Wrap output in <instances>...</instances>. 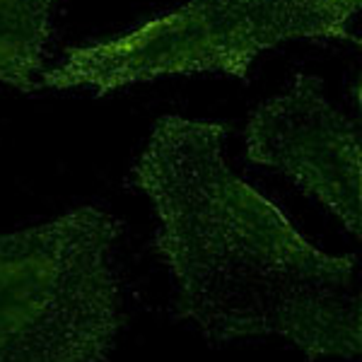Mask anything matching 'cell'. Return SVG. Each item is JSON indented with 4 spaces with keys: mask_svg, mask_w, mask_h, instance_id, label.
<instances>
[{
    "mask_svg": "<svg viewBox=\"0 0 362 362\" xmlns=\"http://www.w3.org/2000/svg\"><path fill=\"white\" fill-rule=\"evenodd\" d=\"M61 0H0V85L42 90L51 17Z\"/></svg>",
    "mask_w": 362,
    "mask_h": 362,
    "instance_id": "obj_5",
    "label": "cell"
},
{
    "mask_svg": "<svg viewBox=\"0 0 362 362\" xmlns=\"http://www.w3.org/2000/svg\"><path fill=\"white\" fill-rule=\"evenodd\" d=\"M121 235L97 206L0 232V362H109L126 326Z\"/></svg>",
    "mask_w": 362,
    "mask_h": 362,
    "instance_id": "obj_2",
    "label": "cell"
},
{
    "mask_svg": "<svg viewBox=\"0 0 362 362\" xmlns=\"http://www.w3.org/2000/svg\"><path fill=\"white\" fill-rule=\"evenodd\" d=\"M225 124L162 116L133 167L157 215L177 317L215 346L285 338L307 362L362 350L358 256H334L227 167Z\"/></svg>",
    "mask_w": 362,
    "mask_h": 362,
    "instance_id": "obj_1",
    "label": "cell"
},
{
    "mask_svg": "<svg viewBox=\"0 0 362 362\" xmlns=\"http://www.w3.org/2000/svg\"><path fill=\"white\" fill-rule=\"evenodd\" d=\"M254 165L285 174L355 237L362 235V150L358 126L334 109L314 75H295L283 95L254 109L247 124Z\"/></svg>",
    "mask_w": 362,
    "mask_h": 362,
    "instance_id": "obj_4",
    "label": "cell"
},
{
    "mask_svg": "<svg viewBox=\"0 0 362 362\" xmlns=\"http://www.w3.org/2000/svg\"><path fill=\"white\" fill-rule=\"evenodd\" d=\"M362 0H189L124 37L73 46L66 63L42 73L54 90L87 87L104 97L165 75L225 73L249 78L254 58L290 39L358 42L348 22Z\"/></svg>",
    "mask_w": 362,
    "mask_h": 362,
    "instance_id": "obj_3",
    "label": "cell"
}]
</instances>
